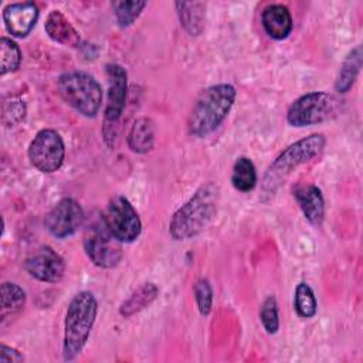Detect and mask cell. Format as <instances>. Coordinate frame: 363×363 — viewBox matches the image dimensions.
Segmentation results:
<instances>
[{
    "mask_svg": "<svg viewBox=\"0 0 363 363\" xmlns=\"http://www.w3.org/2000/svg\"><path fill=\"white\" fill-rule=\"evenodd\" d=\"M220 186L214 182L201 184L193 196L172 216L169 234L176 241H184L199 235L217 213Z\"/></svg>",
    "mask_w": 363,
    "mask_h": 363,
    "instance_id": "1",
    "label": "cell"
},
{
    "mask_svg": "<svg viewBox=\"0 0 363 363\" xmlns=\"http://www.w3.org/2000/svg\"><path fill=\"white\" fill-rule=\"evenodd\" d=\"M325 143L326 139L322 133H312L282 150L268 166L261 180V199L264 201L271 200L295 169L322 153Z\"/></svg>",
    "mask_w": 363,
    "mask_h": 363,
    "instance_id": "2",
    "label": "cell"
},
{
    "mask_svg": "<svg viewBox=\"0 0 363 363\" xmlns=\"http://www.w3.org/2000/svg\"><path fill=\"white\" fill-rule=\"evenodd\" d=\"M235 94L231 84H217L203 89L187 121L189 133L196 138H206L213 133L227 118L235 101Z\"/></svg>",
    "mask_w": 363,
    "mask_h": 363,
    "instance_id": "3",
    "label": "cell"
},
{
    "mask_svg": "<svg viewBox=\"0 0 363 363\" xmlns=\"http://www.w3.org/2000/svg\"><path fill=\"white\" fill-rule=\"evenodd\" d=\"M98 312V302L92 292H78L69 302L64 320L62 354L74 360L84 349Z\"/></svg>",
    "mask_w": 363,
    "mask_h": 363,
    "instance_id": "4",
    "label": "cell"
},
{
    "mask_svg": "<svg viewBox=\"0 0 363 363\" xmlns=\"http://www.w3.org/2000/svg\"><path fill=\"white\" fill-rule=\"evenodd\" d=\"M343 101L329 92H308L295 99L286 112V121L291 126L303 128L332 121L340 115Z\"/></svg>",
    "mask_w": 363,
    "mask_h": 363,
    "instance_id": "5",
    "label": "cell"
},
{
    "mask_svg": "<svg viewBox=\"0 0 363 363\" xmlns=\"http://www.w3.org/2000/svg\"><path fill=\"white\" fill-rule=\"evenodd\" d=\"M61 98L84 116H95L102 104L99 82L84 71L62 74L57 81Z\"/></svg>",
    "mask_w": 363,
    "mask_h": 363,
    "instance_id": "6",
    "label": "cell"
},
{
    "mask_svg": "<svg viewBox=\"0 0 363 363\" xmlns=\"http://www.w3.org/2000/svg\"><path fill=\"white\" fill-rule=\"evenodd\" d=\"M101 218L108 231L121 242H132L140 235L142 223L139 214L123 196L111 199Z\"/></svg>",
    "mask_w": 363,
    "mask_h": 363,
    "instance_id": "7",
    "label": "cell"
},
{
    "mask_svg": "<svg viewBox=\"0 0 363 363\" xmlns=\"http://www.w3.org/2000/svg\"><path fill=\"white\" fill-rule=\"evenodd\" d=\"M84 248L92 264L99 268H113L122 259L121 241L108 231L102 218L86 227Z\"/></svg>",
    "mask_w": 363,
    "mask_h": 363,
    "instance_id": "8",
    "label": "cell"
},
{
    "mask_svg": "<svg viewBox=\"0 0 363 363\" xmlns=\"http://www.w3.org/2000/svg\"><path fill=\"white\" fill-rule=\"evenodd\" d=\"M30 163L43 173L57 172L65 157L64 140L52 129H41L28 146Z\"/></svg>",
    "mask_w": 363,
    "mask_h": 363,
    "instance_id": "9",
    "label": "cell"
},
{
    "mask_svg": "<svg viewBox=\"0 0 363 363\" xmlns=\"http://www.w3.org/2000/svg\"><path fill=\"white\" fill-rule=\"evenodd\" d=\"M85 214L81 204L72 197L61 199L44 217L48 233L57 238L72 235L84 224Z\"/></svg>",
    "mask_w": 363,
    "mask_h": 363,
    "instance_id": "10",
    "label": "cell"
},
{
    "mask_svg": "<svg viewBox=\"0 0 363 363\" xmlns=\"http://www.w3.org/2000/svg\"><path fill=\"white\" fill-rule=\"evenodd\" d=\"M108 99L105 106V123L116 125L121 119L128 96V74L119 64L106 65Z\"/></svg>",
    "mask_w": 363,
    "mask_h": 363,
    "instance_id": "11",
    "label": "cell"
},
{
    "mask_svg": "<svg viewBox=\"0 0 363 363\" xmlns=\"http://www.w3.org/2000/svg\"><path fill=\"white\" fill-rule=\"evenodd\" d=\"M26 271L43 282H57L65 271L64 258L51 247L44 245L31 252L24 262Z\"/></svg>",
    "mask_w": 363,
    "mask_h": 363,
    "instance_id": "12",
    "label": "cell"
},
{
    "mask_svg": "<svg viewBox=\"0 0 363 363\" xmlns=\"http://www.w3.org/2000/svg\"><path fill=\"white\" fill-rule=\"evenodd\" d=\"M38 18V7L33 1L11 3L3 10V21L7 31L18 38L30 34Z\"/></svg>",
    "mask_w": 363,
    "mask_h": 363,
    "instance_id": "13",
    "label": "cell"
},
{
    "mask_svg": "<svg viewBox=\"0 0 363 363\" xmlns=\"http://www.w3.org/2000/svg\"><path fill=\"white\" fill-rule=\"evenodd\" d=\"M294 197L305 218L319 227L325 218V200L320 189L315 184H299L294 189Z\"/></svg>",
    "mask_w": 363,
    "mask_h": 363,
    "instance_id": "14",
    "label": "cell"
},
{
    "mask_svg": "<svg viewBox=\"0 0 363 363\" xmlns=\"http://www.w3.org/2000/svg\"><path fill=\"white\" fill-rule=\"evenodd\" d=\"M261 23L265 33L274 40L286 38L294 27L291 11L284 4H269L261 14Z\"/></svg>",
    "mask_w": 363,
    "mask_h": 363,
    "instance_id": "15",
    "label": "cell"
},
{
    "mask_svg": "<svg viewBox=\"0 0 363 363\" xmlns=\"http://www.w3.org/2000/svg\"><path fill=\"white\" fill-rule=\"evenodd\" d=\"M44 30L51 40L68 47H79L81 35L69 23V20L60 11L52 10L45 20Z\"/></svg>",
    "mask_w": 363,
    "mask_h": 363,
    "instance_id": "16",
    "label": "cell"
},
{
    "mask_svg": "<svg viewBox=\"0 0 363 363\" xmlns=\"http://www.w3.org/2000/svg\"><path fill=\"white\" fill-rule=\"evenodd\" d=\"M180 24L190 35H200L206 21V3L177 1L174 3Z\"/></svg>",
    "mask_w": 363,
    "mask_h": 363,
    "instance_id": "17",
    "label": "cell"
},
{
    "mask_svg": "<svg viewBox=\"0 0 363 363\" xmlns=\"http://www.w3.org/2000/svg\"><path fill=\"white\" fill-rule=\"evenodd\" d=\"M155 145V123L152 119L142 116L136 119L128 133V146L132 152L147 153Z\"/></svg>",
    "mask_w": 363,
    "mask_h": 363,
    "instance_id": "18",
    "label": "cell"
},
{
    "mask_svg": "<svg viewBox=\"0 0 363 363\" xmlns=\"http://www.w3.org/2000/svg\"><path fill=\"white\" fill-rule=\"evenodd\" d=\"M157 295H159L157 286L153 282H145L139 285L129 295V298L122 302V305L119 306V313L123 318H130L135 313L147 308L157 298Z\"/></svg>",
    "mask_w": 363,
    "mask_h": 363,
    "instance_id": "19",
    "label": "cell"
},
{
    "mask_svg": "<svg viewBox=\"0 0 363 363\" xmlns=\"http://www.w3.org/2000/svg\"><path fill=\"white\" fill-rule=\"evenodd\" d=\"M360 67H362V47L357 45L349 51V54L346 55V58L340 65L339 74L335 81V89L339 94H345L352 88V85L354 84L359 75Z\"/></svg>",
    "mask_w": 363,
    "mask_h": 363,
    "instance_id": "20",
    "label": "cell"
},
{
    "mask_svg": "<svg viewBox=\"0 0 363 363\" xmlns=\"http://www.w3.org/2000/svg\"><path fill=\"white\" fill-rule=\"evenodd\" d=\"M258 182L257 170L251 159L241 156L235 160L231 173V183L238 191L247 193L255 187Z\"/></svg>",
    "mask_w": 363,
    "mask_h": 363,
    "instance_id": "21",
    "label": "cell"
},
{
    "mask_svg": "<svg viewBox=\"0 0 363 363\" xmlns=\"http://www.w3.org/2000/svg\"><path fill=\"white\" fill-rule=\"evenodd\" d=\"M26 292L14 282L1 284V319L14 315L24 308Z\"/></svg>",
    "mask_w": 363,
    "mask_h": 363,
    "instance_id": "22",
    "label": "cell"
},
{
    "mask_svg": "<svg viewBox=\"0 0 363 363\" xmlns=\"http://www.w3.org/2000/svg\"><path fill=\"white\" fill-rule=\"evenodd\" d=\"M294 306L301 318H312L316 315L318 303L312 288L306 282H299L295 288Z\"/></svg>",
    "mask_w": 363,
    "mask_h": 363,
    "instance_id": "23",
    "label": "cell"
},
{
    "mask_svg": "<svg viewBox=\"0 0 363 363\" xmlns=\"http://www.w3.org/2000/svg\"><path fill=\"white\" fill-rule=\"evenodd\" d=\"M21 51L16 41L9 37H1L0 40V74L6 75L13 72L20 67Z\"/></svg>",
    "mask_w": 363,
    "mask_h": 363,
    "instance_id": "24",
    "label": "cell"
},
{
    "mask_svg": "<svg viewBox=\"0 0 363 363\" xmlns=\"http://www.w3.org/2000/svg\"><path fill=\"white\" fill-rule=\"evenodd\" d=\"M146 1H113L112 9L119 27H129L140 16Z\"/></svg>",
    "mask_w": 363,
    "mask_h": 363,
    "instance_id": "25",
    "label": "cell"
},
{
    "mask_svg": "<svg viewBox=\"0 0 363 363\" xmlns=\"http://www.w3.org/2000/svg\"><path fill=\"white\" fill-rule=\"evenodd\" d=\"M259 319L264 329L268 333H277L279 328V316H278V303L275 296L269 295L264 299L259 311Z\"/></svg>",
    "mask_w": 363,
    "mask_h": 363,
    "instance_id": "26",
    "label": "cell"
},
{
    "mask_svg": "<svg viewBox=\"0 0 363 363\" xmlns=\"http://www.w3.org/2000/svg\"><path fill=\"white\" fill-rule=\"evenodd\" d=\"M194 292V299L199 308V312L206 316L211 312L213 308V288L206 278H200L193 288Z\"/></svg>",
    "mask_w": 363,
    "mask_h": 363,
    "instance_id": "27",
    "label": "cell"
},
{
    "mask_svg": "<svg viewBox=\"0 0 363 363\" xmlns=\"http://www.w3.org/2000/svg\"><path fill=\"white\" fill-rule=\"evenodd\" d=\"M26 115V105L21 101H11V104H6L3 109V121L6 122L10 118L9 125H14L20 122Z\"/></svg>",
    "mask_w": 363,
    "mask_h": 363,
    "instance_id": "28",
    "label": "cell"
},
{
    "mask_svg": "<svg viewBox=\"0 0 363 363\" xmlns=\"http://www.w3.org/2000/svg\"><path fill=\"white\" fill-rule=\"evenodd\" d=\"M24 362V356L14 347L7 345L0 346V363H20Z\"/></svg>",
    "mask_w": 363,
    "mask_h": 363,
    "instance_id": "29",
    "label": "cell"
}]
</instances>
